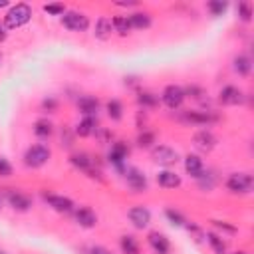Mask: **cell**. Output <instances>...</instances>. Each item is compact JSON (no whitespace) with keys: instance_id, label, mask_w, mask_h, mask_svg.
<instances>
[{"instance_id":"obj_14","label":"cell","mask_w":254,"mask_h":254,"mask_svg":"<svg viewBox=\"0 0 254 254\" xmlns=\"http://www.w3.org/2000/svg\"><path fill=\"white\" fill-rule=\"evenodd\" d=\"M127 183H129V187L133 189V190H145L147 189V179H145V175L141 173V171H137V169H127Z\"/></svg>"},{"instance_id":"obj_27","label":"cell","mask_w":254,"mask_h":254,"mask_svg":"<svg viewBox=\"0 0 254 254\" xmlns=\"http://www.w3.org/2000/svg\"><path fill=\"white\" fill-rule=\"evenodd\" d=\"M207 240H209V244L214 248L216 254H225V252H227V244L222 242V238H220L218 234H214V233H207Z\"/></svg>"},{"instance_id":"obj_5","label":"cell","mask_w":254,"mask_h":254,"mask_svg":"<svg viewBox=\"0 0 254 254\" xmlns=\"http://www.w3.org/2000/svg\"><path fill=\"white\" fill-rule=\"evenodd\" d=\"M62 24L72 32H84V30H87L89 20H87V16H84L80 12H64Z\"/></svg>"},{"instance_id":"obj_6","label":"cell","mask_w":254,"mask_h":254,"mask_svg":"<svg viewBox=\"0 0 254 254\" xmlns=\"http://www.w3.org/2000/svg\"><path fill=\"white\" fill-rule=\"evenodd\" d=\"M185 100V91L183 87L179 85H167L165 91H163V104L169 107V109H179L181 104Z\"/></svg>"},{"instance_id":"obj_17","label":"cell","mask_w":254,"mask_h":254,"mask_svg":"<svg viewBox=\"0 0 254 254\" xmlns=\"http://www.w3.org/2000/svg\"><path fill=\"white\" fill-rule=\"evenodd\" d=\"M185 169H187V173L190 175V177H199L201 173H203V161H201V157H197V155H187V159H185Z\"/></svg>"},{"instance_id":"obj_21","label":"cell","mask_w":254,"mask_h":254,"mask_svg":"<svg viewBox=\"0 0 254 254\" xmlns=\"http://www.w3.org/2000/svg\"><path fill=\"white\" fill-rule=\"evenodd\" d=\"M78 106H80V109H82L84 113L91 115V113H95V111H98V107H100V102L95 100V98H91V95H84V98H80Z\"/></svg>"},{"instance_id":"obj_42","label":"cell","mask_w":254,"mask_h":254,"mask_svg":"<svg viewBox=\"0 0 254 254\" xmlns=\"http://www.w3.org/2000/svg\"><path fill=\"white\" fill-rule=\"evenodd\" d=\"M4 40H6V26L0 24V42H4Z\"/></svg>"},{"instance_id":"obj_22","label":"cell","mask_w":254,"mask_h":254,"mask_svg":"<svg viewBox=\"0 0 254 254\" xmlns=\"http://www.w3.org/2000/svg\"><path fill=\"white\" fill-rule=\"evenodd\" d=\"M111 24H113L115 32H117V34H121V36L129 34V30H131V22H129V18H125V16H115L111 20Z\"/></svg>"},{"instance_id":"obj_37","label":"cell","mask_w":254,"mask_h":254,"mask_svg":"<svg viewBox=\"0 0 254 254\" xmlns=\"http://www.w3.org/2000/svg\"><path fill=\"white\" fill-rule=\"evenodd\" d=\"M44 10H46L48 14H54V16H58V14H64V12H66L64 4H46V6H44Z\"/></svg>"},{"instance_id":"obj_29","label":"cell","mask_w":254,"mask_h":254,"mask_svg":"<svg viewBox=\"0 0 254 254\" xmlns=\"http://www.w3.org/2000/svg\"><path fill=\"white\" fill-rule=\"evenodd\" d=\"M107 115H109L113 121H119V119L123 117V106H121L117 100L107 102Z\"/></svg>"},{"instance_id":"obj_46","label":"cell","mask_w":254,"mask_h":254,"mask_svg":"<svg viewBox=\"0 0 254 254\" xmlns=\"http://www.w3.org/2000/svg\"><path fill=\"white\" fill-rule=\"evenodd\" d=\"M0 254H4V252H2V250H0Z\"/></svg>"},{"instance_id":"obj_35","label":"cell","mask_w":254,"mask_h":254,"mask_svg":"<svg viewBox=\"0 0 254 254\" xmlns=\"http://www.w3.org/2000/svg\"><path fill=\"white\" fill-rule=\"evenodd\" d=\"M153 141H155V135H153L151 131H143V133L137 137L139 147H151V145H153Z\"/></svg>"},{"instance_id":"obj_30","label":"cell","mask_w":254,"mask_h":254,"mask_svg":"<svg viewBox=\"0 0 254 254\" xmlns=\"http://www.w3.org/2000/svg\"><path fill=\"white\" fill-rule=\"evenodd\" d=\"M197 181H199L201 189H207V190H211V189L214 187V183H216V179H214L212 173H201V175L197 177Z\"/></svg>"},{"instance_id":"obj_9","label":"cell","mask_w":254,"mask_h":254,"mask_svg":"<svg viewBox=\"0 0 254 254\" xmlns=\"http://www.w3.org/2000/svg\"><path fill=\"white\" fill-rule=\"evenodd\" d=\"M193 143H195V147H197L199 151L209 153V151H212V149H214V145H216V137H214L211 131H207V129H205V131L195 133Z\"/></svg>"},{"instance_id":"obj_15","label":"cell","mask_w":254,"mask_h":254,"mask_svg":"<svg viewBox=\"0 0 254 254\" xmlns=\"http://www.w3.org/2000/svg\"><path fill=\"white\" fill-rule=\"evenodd\" d=\"M8 203L12 205L14 211H20V212L30 211V207H32L30 197H26V195H22V193H8Z\"/></svg>"},{"instance_id":"obj_7","label":"cell","mask_w":254,"mask_h":254,"mask_svg":"<svg viewBox=\"0 0 254 254\" xmlns=\"http://www.w3.org/2000/svg\"><path fill=\"white\" fill-rule=\"evenodd\" d=\"M244 102V93L234 87V85H227V87H222L220 91V104H225V106H238Z\"/></svg>"},{"instance_id":"obj_18","label":"cell","mask_w":254,"mask_h":254,"mask_svg":"<svg viewBox=\"0 0 254 254\" xmlns=\"http://www.w3.org/2000/svg\"><path fill=\"white\" fill-rule=\"evenodd\" d=\"M127 155H129V149H127V145L125 143H115L113 147H111V151H109V161L111 163H115V165H121L125 159H127Z\"/></svg>"},{"instance_id":"obj_2","label":"cell","mask_w":254,"mask_h":254,"mask_svg":"<svg viewBox=\"0 0 254 254\" xmlns=\"http://www.w3.org/2000/svg\"><path fill=\"white\" fill-rule=\"evenodd\" d=\"M50 159V149L44 147V145H34L30 147L24 155V163L28 167H42L46 161Z\"/></svg>"},{"instance_id":"obj_11","label":"cell","mask_w":254,"mask_h":254,"mask_svg":"<svg viewBox=\"0 0 254 254\" xmlns=\"http://www.w3.org/2000/svg\"><path fill=\"white\" fill-rule=\"evenodd\" d=\"M129 220L137 229H145L149 222H151V212L145 209V207H133L129 211Z\"/></svg>"},{"instance_id":"obj_3","label":"cell","mask_w":254,"mask_h":254,"mask_svg":"<svg viewBox=\"0 0 254 254\" xmlns=\"http://www.w3.org/2000/svg\"><path fill=\"white\" fill-rule=\"evenodd\" d=\"M153 161L157 165H163V167H171L179 161V155L175 149L167 147V145H159L153 149Z\"/></svg>"},{"instance_id":"obj_8","label":"cell","mask_w":254,"mask_h":254,"mask_svg":"<svg viewBox=\"0 0 254 254\" xmlns=\"http://www.w3.org/2000/svg\"><path fill=\"white\" fill-rule=\"evenodd\" d=\"M44 201L58 212H72L74 211V203L68 197H60V195H48L44 193Z\"/></svg>"},{"instance_id":"obj_33","label":"cell","mask_w":254,"mask_h":254,"mask_svg":"<svg viewBox=\"0 0 254 254\" xmlns=\"http://www.w3.org/2000/svg\"><path fill=\"white\" fill-rule=\"evenodd\" d=\"M238 16H240V20L250 22V18H252V6H250V2H240L238 4Z\"/></svg>"},{"instance_id":"obj_44","label":"cell","mask_w":254,"mask_h":254,"mask_svg":"<svg viewBox=\"0 0 254 254\" xmlns=\"http://www.w3.org/2000/svg\"><path fill=\"white\" fill-rule=\"evenodd\" d=\"M236 254H244V252H236Z\"/></svg>"},{"instance_id":"obj_45","label":"cell","mask_w":254,"mask_h":254,"mask_svg":"<svg viewBox=\"0 0 254 254\" xmlns=\"http://www.w3.org/2000/svg\"><path fill=\"white\" fill-rule=\"evenodd\" d=\"M0 209H2V203H0Z\"/></svg>"},{"instance_id":"obj_32","label":"cell","mask_w":254,"mask_h":254,"mask_svg":"<svg viewBox=\"0 0 254 254\" xmlns=\"http://www.w3.org/2000/svg\"><path fill=\"white\" fill-rule=\"evenodd\" d=\"M165 216L173 222V225H177V227H183V225H185V218H183V214H181V212H177L175 209H167V211H165Z\"/></svg>"},{"instance_id":"obj_36","label":"cell","mask_w":254,"mask_h":254,"mask_svg":"<svg viewBox=\"0 0 254 254\" xmlns=\"http://www.w3.org/2000/svg\"><path fill=\"white\" fill-rule=\"evenodd\" d=\"M12 175V167L4 157H0V177H10Z\"/></svg>"},{"instance_id":"obj_43","label":"cell","mask_w":254,"mask_h":254,"mask_svg":"<svg viewBox=\"0 0 254 254\" xmlns=\"http://www.w3.org/2000/svg\"><path fill=\"white\" fill-rule=\"evenodd\" d=\"M6 4H8V2H6V0H0V8H4Z\"/></svg>"},{"instance_id":"obj_39","label":"cell","mask_w":254,"mask_h":254,"mask_svg":"<svg viewBox=\"0 0 254 254\" xmlns=\"http://www.w3.org/2000/svg\"><path fill=\"white\" fill-rule=\"evenodd\" d=\"M89 254H113V252L107 250L106 246H93V248L89 250Z\"/></svg>"},{"instance_id":"obj_25","label":"cell","mask_w":254,"mask_h":254,"mask_svg":"<svg viewBox=\"0 0 254 254\" xmlns=\"http://www.w3.org/2000/svg\"><path fill=\"white\" fill-rule=\"evenodd\" d=\"M121 250L125 254H139V244L133 236H121Z\"/></svg>"},{"instance_id":"obj_28","label":"cell","mask_w":254,"mask_h":254,"mask_svg":"<svg viewBox=\"0 0 254 254\" xmlns=\"http://www.w3.org/2000/svg\"><path fill=\"white\" fill-rule=\"evenodd\" d=\"M93 129H95V119H93V117H85V119L78 125V135H80V137H87V135L93 133Z\"/></svg>"},{"instance_id":"obj_10","label":"cell","mask_w":254,"mask_h":254,"mask_svg":"<svg viewBox=\"0 0 254 254\" xmlns=\"http://www.w3.org/2000/svg\"><path fill=\"white\" fill-rule=\"evenodd\" d=\"M185 121L209 125V123H216L218 115H214L212 111H185Z\"/></svg>"},{"instance_id":"obj_1","label":"cell","mask_w":254,"mask_h":254,"mask_svg":"<svg viewBox=\"0 0 254 254\" xmlns=\"http://www.w3.org/2000/svg\"><path fill=\"white\" fill-rule=\"evenodd\" d=\"M32 18V8L28 4H16L8 14H6V20H4V26L6 28H20L24 24H28Z\"/></svg>"},{"instance_id":"obj_12","label":"cell","mask_w":254,"mask_h":254,"mask_svg":"<svg viewBox=\"0 0 254 254\" xmlns=\"http://www.w3.org/2000/svg\"><path fill=\"white\" fill-rule=\"evenodd\" d=\"M149 244H151V248L157 252V254H169V250H171V244H169V240L161 234V233H149Z\"/></svg>"},{"instance_id":"obj_41","label":"cell","mask_w":254,"mask_h":254,"mask_svg":"<svg viewBox=\"0 0 254 254\" xmlns=\"http://www.w3.org/2000/svg\"><path fill=\"white\" fill-rule=\"evenodd\" d=\"M44 107L50 109V111L56 109V100H52V98H50V100H44Z\"/></svg>"},{"instance_id":"obj_13","label":"cell","mask_w":254,"mask_h":254,"mask_svg":"<svg viewBox=\"0 0 254 254\" xmlns=\"http://www.w3.org/2000/svg\"><path fill=\"white\" fill-rule=\"evenodd\" d=\"M76 220L80 222V227H84V229H91V227L98 225V216H95V212L89 207H82L76 212Z\"/></svg>"},{"instance_id":"obj_34","label":"cell","mask_w":254,"mask_h":254,"mask_svg":"<svg viewBox=\"0 0 254 254\" xmlns=\"http://www.w3.org/2000/svg\"><path fill=\"white\" fill-rule=\"evenodd\" d=\"M227 2H220V0H214V2H209V10H211V14L212 16H220L222 12L227 10Z\"/></svg>"},{"instance_id":"obj_40","label":"cell","mask_w":254,"mask_h":254,"mask_svg":"<svg viewBox=\"0 0 254 254\" xmlns=\"http://www.w3.org/2000/svg\"><path fill=\"white\" fill-rule=\"evenodd\" d=\"M187 93H190V95H193V98H197V100H199L201 95H203V91H201L199 87H195V85H190V87L187 89Z\"/></svg>"},{"instance_id":"obj_38","label":"cell","mask_w":254,"mask_h":254,"mask_svg":"<svg viewBox=\"0 0 254 254\" xmlns=\"http://www.w3.org/2000/svg\"><path fill=\"white\" fill-rule=\"evenodd\" d=\"M212 225H214V227H218V229H222V231H229V233H236V229H234V227H231V225H227V222H220V220H212Z\"/></svg>"},{"instance_id":"obj_24","label":"cell","mask_w":254,"mask_h":254,"mask_svg":"<svg viewBox=\"0 0 254 254\" xmlns=\"http://www.w3.org/2000/svg\"><path fill=\"white\" fill-rule=\"evenodd\" d=\"M250 68H252L250 58H246V56H236V58H234V70H236L240 76H248V74H250Z\"/></svg>"},{"instance_id":"obj_23","label":"cell","mask_w":254,"mask_h":254,"mask_svg":"<svg viewBox=\"0 0 254 254\" xmlns=\"http://www.w3.org/2000/svg\"><path fill=\"white\" fill-rule=\"evenodd\" d=\"M52 131H54V125H52L48 119L36 121V125H34V133H36L38 137H50Z\"/></svg>"},{"instance_id":"obj_19","label":"cell","mask_w":254,"mask_h":254,"mask_svg":"<svg viewBox=\"0 0 254 254\" xmlns=\"http://www.w3.org/2000/svg\"><path fill=\"white\" fill-rule=\"evenodd\" d=\"M111 28H113V24H111V18H100L98 20V24H95V38H100V40H107L109 36H111Z\"/></svg>"},{"instance_id":"obj_4","label":"cell","mask_w":254,"mask_h":254,"mask_svg":"<svg viewBox=\"0 0 254 254\" xmlns=\"http://www.w3.org/2000/svg\"><path fill=\"white\" fill-rule=\"evenodd\" d=\"M227 187L233 193H250L252 189V177L248 173H233L227 181Z\"/></svg>"},{"instance_id":"obj_20","label":"cell","mask_w":254,"mask_h":254,"mask_svg":"<svg viewBox=\"0 0 254 254\" xmlns=\"http://www.w3.org/2000/svg\"><path fill=\"white\" fill-rule=\"evenodd\" d=\"M70 161H72V165L84 169L85 173H89V175L93 173V161L89 159V155H85V153H76V155L70 157Z\"/></svg>"},{"instance_id":"obj_26","label":"cell","mask_w":254,"mask_h":254,"mask_svg":"<svg viewBox=\"0 0 254 254\" xmlns=\"http://www.w3.org/2000/svg\"><path fill=\"white\" fill-rule=\"evenodd\" d=\"M129 22H131V28L143 30V28H149L151 18H149L147 14H143V12H137V14H131V16H129Z\"/></svg>"},{"instance_id":"obj_31","label":"cell","mask_w":254,"mask_h":254,"mask_svg":"<svg viewBox=\"0 0 254 254\" xmlns=\"http://www.w3.org/2000/svg\"><path fill=\"white\" fill-rule=\"evenodd\" d=\"M139 104H141L143 107H155V106L159 104V100L155 98L153 93L145 91V93H141V95H139Z\"/></svg>"},{"instance_id":"obj_16","label":"cell","mask_w":254,"mask_h":254,"mask_svg":"<svg viewBox=\"0 0 254 254\" xmlns=\"http://www.w3.org/2000/svg\"><path fill=\"white\" fill-rule=\"evenodd\" d=\"M157 183L161 187H165V189H177L181 185V177L177 173H173V171H161L157 175Z\"/></svg>"}]
</instances>
